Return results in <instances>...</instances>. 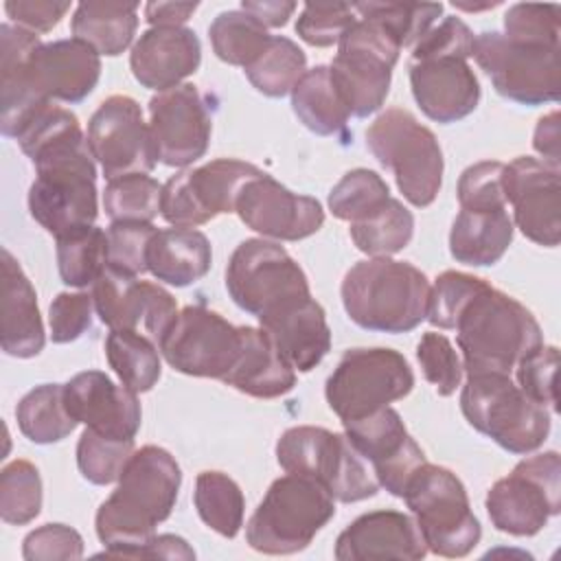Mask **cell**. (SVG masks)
<instances>
[{"label":"cell","instance_id":"1","mask_svg":"<svg viewBox=\"0 0 561 561\" xmlns=\"http://www.w3.org/2000/svg\"><path fill=\"white\" fill-rule=\"evenodd\" d=\"M182 471L175 458L158 447L136 449L118 478V486L99 506L94 526L105 557H131L156 535L180 493Z\"/></svg>","mask_w":561,"mask_h":561},{"label":"cell","instance_id":"2","mask_svg":"<svg viewBox=\"0 0 561 561\" xmlns=\"http://www.w3.org/2000/svg\"><path fill=\"white\" fill-rule=\"evenodd\" d=\"M454 331L467 377L511 375L524 355L543 344L530 309L489 283L462 307Z\"/></svg>","mask_w":561,"mask_h":561},{"label":"cell","instance_id":"3","mask_svg":"<svg viewBox=\"0 0 561 561\" xmlns=\"http://www.w3.org/2000/svg\"><path fill=\"white\" fill-rule=\"evenodd\" d=\"M346 316L366 331L408 333L427 316L430 280L405 261L375 256L355 263L340 287Z\"/></svg>","mask_w":561,"mask_h":561},{"label":"cell","instance_id":"4","mask_svg":"<svg viewBox=\"0 0 561 561\" xmlns=\"http://www.w3.org/2000/svg\"><path fill=\"white\" fill-rule=\"evenodd\" d=\"M335 500L311 478L285 473L265 491L245 524V541L263 554H294L333 519Z\"/></svg>","mask_w":561,"mask_h":561},{"label":"cell","instance_id":"5","mask_svg":"<svg viewBox=\"0 0 561 561\" xmlns=\"http://www.w3.org/2000/svg\"><path fill=\"white\" fill-rule=\"evenodd\" d=\"M467 423L502 449L526 456L543 445L550 434L552 412L533 401L511 375H471L460 392Z\"/></svg>","mask_w":561,"mask_h":561},{"label":"cell","instance_id":"6","mask_svg":"<svg viewBox=\"0 0 561 561\" xmlns=\"http://www.w3.org/2000/svg\"><path fill=\"white\" fill-rule=\"evenodd\" d=\"M366 147L388 169L403 197L416 206H430L443 184V149L434 131L403 107H388L366 129Z\"/></svg>","mask_w":561,"mask_h":561},{"label":"cell","instance_id":"7","mask_svg":"<svg viewBox=\"0 0 561 561\" xmlns=\"http://www.w3.org/2000/svg\"><path fill=\"white\" fill-rule=\"evenodd\" d=\"M276 460L285 473H298L322 484L333 500L353 504L379 491L375 473L353 449L346 434L316 425H296L280 434Z\"/></svg>","mask_w":561,"mask_h":561},{"label":"cell","instance_id":"8","mask_svg":"<svg viewBox=\"0 0 561 561\" xmlns=\"http://www.w3.org/2000/svg\"><path fill=\"white\" fill-rule=\"evenodd\" d=\"M403 500L430 552L458 559L478 546L480 522L471 511L465 484L451 469L423 462L410 478Z\"/></svg>","mask_w":561,"mask_h":561},{"label":"cell","instance_id":"9","mask_svg":"<svg viewBox=\"0 0 561 561\" xmlns=\"http://www.w3.org/2000/svg\"><path fill=\"white\" fill-rule=\"evenodd\" d=\"M399 53L397 39L375 20L357 18L342 35L329 70L351 116L366 118L381 110Z\"/></svg>","mask_w":561,"mask_h":561},{"label":"cell","instance_id":"10","mask_svg":"<svg viewBox=\"0 0 561 561\" xmlns=\"http://www.w3.org/2000/svg\"><path fill=\"white\" fill-rule=\"evenodd\" d=\"M414 373L394 348H351L327 379L324 397L340 421H355L408 397Z\"/></svg>","mask_w":561,"mask_h":561},{"label":"cell","instance_id":"11","mask_svg":"<svg viewBox=\"0 0 561 561\" xmlns=\"http://www.w3.org/2000/svg\"><path fill=\"white\" fill-rule=\"evenodd\" d=\"M559 50L561 46L515 42L500 31H484L473 42V57L495 92L528 107L559 101Z\"/></svg>","mask_w":561,"mask_h":561},{"label":"cell","instance_id":"12","mask_svg":"<svg viewBox=\"0 0 561 561\" xmlns=\"http://www.w3.org/2000/svg\"><path fill=\"white\" fill-rule=\"evenodd\" d=\"M484 506L500 533L515 537L537 535L561 511V460L543 451L519 460L486 493Z\"/></svg>","mask_w":561,"mask_h":561},{"label":"cell","instance_id":"13","mask_svg":"<svg viewBox=\"0 0 561 561\" xmlns=\"http://www.w3.org/2000/svg\"><path fill=\"white\" fill-rule=\"evenodd\" d=\"M226 289L239 309L256 318L311 296L305 270L267 239H245L234 248L226 267Z\"/></svg>","mask_w":561,"mask_h":561},{"label":"cell","instance_id":"14","mask_svg":"<svg viewBox=\"0 0 561 561\" xmlns=\"http://www.w3.org/2000/svg\"><path fill=\"white\" fill-rule=\"evenodd\" d=\"M259 167L237 158H217L182 169L162 184L160 215L178 228H197L217 215L234 213L241 188L263 175Z\"/></svg>","mask_w":561,"mask_h":561},{"label":"cell","instance_id":"15","mask_svg":"<svg viewBox=\"0 0 561 561\" xmlns=\"http://www.w3.org/2000/svg\"><path fill=\"white\" fill-rule=\"evenodd\" d=\"M241 351V327L204 307H184L160 344L167 364L188 377L224 381Z\"/></svg>","mask_w":561,"mask_h":561},{"label":"cell","instance_id":"16","mask_svg":"<svg viewBox=\"0 0 561 561\" xmlns=\"http://www.w3.org/2000/svg\"><path fill=\"white\" fill-rule=\"evenodd\" d=\"M85 138L107 180L149 173L158 162L149 123H145L138 101L127 94H112L96 107Z\"/></svg>","mask_w":561,"mask_h":561},{"label":"cell","instance_id":"17","mask_svg":"<svg viewBox=\"0 0 561 561\" xmlns=\"http://www.w3.org/2000/svg\"><path fill=\"white\" fill-rule=\"evenodd\" d=\"M96 316L110 331H134L158 348L178 318L175 298L151 280L107 267L92 285Z\"/></svg>","mask_w":561,"mask_h":561},{"label":"cell","instance_id":"18","mask_svg":"<svg viewBox=\"0 0 561 561\" xmlns=\"http://www.w3.org/2000/svg\"><path fill=\"white\" fill-rule=\"evenodd\" d=\"M149 129L158 160L167 167L186 169L204 158L213 116L202 92L193 83H180L151 96Z\"/></svg>","mask_w":561,"mask_h":561},{"label":"cell","instance_id":"19","mask_svg":"<svg viewBox=\"0 0 561 561\" xmlns=\"http://www.w3.org/2000/svg\"><path fill=\"white\" fill-rule=\"evenodd\" d=\"M342 425L353 449L370 462L379 486L394 497H403L410 478L427 460L419 443L408 434L401 414L386 405Z\"/></svg>","mask_w":561,"mask_h":561},{"label":"cell","instance_id":"20","mask_svg":"<svg viewBox=\"0 0 561 561\" xmlns=\"http://www.w3.org/2000/svg\"><path fill=\"white\" fill-rule=\"evenodd\" d=\"M559 167L533 156H519L504 164V197L513 208V221L537 245L557 248L561 237Z\"/></svg>","mask_w":561,"mask_h":561},{"label":"cell","instance_id":"21","mask_svg":"<svg viewBox=\"0 0 561 561\" xmlns=\"http://www.w3.org/2000/svg\"><path fill=\"white\" fill-rule=\"evenodd\" d=\"M234 213L250 230L276 241L307 239L324 224V210L316 197L298 195L267 173L241 188Z\"/></svg>","mask_w":561,"mask_h":561},{"label":"cell","instance_id":"22","mask_svg":"<svg viewBox=\"0 0 561 561\" xmlns=\"http://www.w3.org/2000/svg\"><path fill=\"white\" fill-rule=\"evenodd\" d=\"M64 399L77 423L103 436L136 438L140 430L142 410L136 392L114 383L103 370L77 373L64 383Z\"/></svg>","mask_w":561,"mask_h":561},{"label":"cell","instance_id":"23","mask_svg":"<svg viewBox=\"0 0 561 561\" xmlns=\"http://www.w3.org/2000/svg\"><path fill=\"white\" fill-rule=\"evenodd\" d=\"M412 96L421 112L443 125L462 121L480 103V83L462 57L410 59Z\"/></svg>","mask_w":561,"mask_h":561},{"label":"cell","instance_id":"24","mask_svg":"<svg viewBox=\"0 0 561 561\" xmlns=\"http://www.w3.org/2000/svg\"><path fill=\"white\" fill-rule=\"evenodd\" d=\"M427 552V543L412 515L381 508L353 519L337 535L333 557L337 561H419Z\"/></svg>","mask_w":561,"mask_h":561},{"label":"cell","instance_id":"25","mask_svg":"<svg viewBox=\"0 0 561 561\" xmlns=\"http://www.w3.org/2000/svg\"><path fill=\"white\" fill-rule=\"evenodd\" d=\"M199 64V37L186 26H151L136 39L129 55L134 79L156 92L180 85Z\"/></svg>","mask_w":561,"mask_h":561},{"label":"cell","instance_id":"26","mask_svg":"<svg viewBox=\"0 0 561 561\" xmlns=\"http://www.w3.org/2000/svg\"><path fill=\"white\" fill-rule=\"evenodd\" d=\"M256 320L272 337L285 362L298 373H309L331 351L327 313L311 296L294 300Z\"/></svg>","mask_w":561,"mask_h":561},{"label":"cell","instance_id":"27","mask_svg":"<svg viewBox=\"0 0 561 561\" xmlns=\"http://www.w3.org/2000/svg\"><path fill=\"white\" fill-rule=\"evenodd\" d=\"M2 351L18 359H31L46 344L37 294L18 259L2 248Z\"/></svg>","mask_w":561,"mask_h":561},{"label":"cell","instance_id":"28","mask_svg":"<svg viewBox=\"0 0 561 561\" xmlns=\"http://www.w3.org/2000/svg\"><path fill=\"white\" fill-rule=\"evenodd\" d=\"M224 383L248 397L276 399L296 386V370L261 327H241V351Z\"/></svg>","mask_w":561,"mask_h":561},{"label":"cell","instance_id":"29","mask_svg":"<svg viewBox=\"0 0 561 561\" xmlns=\"http://www.w3.org/2000/svg\"><path fill=\"white\" fill-rule=\"evenodd\" d=\"M210 263V241L197 228L173 226L158 230L147 250V272L173 287H188L204 278Z\"/></svg>","mask_w":561,"mask_h":561},{"label":"cell","instance_id":"30","mask_svg":"<svg viewBox=\"0 0 561 561\" xmlns=\"http://www.w3.org/2000/svg\"><path fill=\"white\" fill-rule=\"evenodd\" d=\"M513 219L502 210H462L449 230V252L458 263L495 265L513 241Z\"/></svg>","mask_w":561,"mask_h":561},{"label":"cell","instance_id":"31","mask_svg":"<svg viewBox=\"0 0 561 561\" xmlns=\"http://www.w3.org/2000/svg\"><path fill=\"white\" fill-rule=\"evenodd\" d=\"M138 28V2H79L70 31L99 55L116 57L129 48Z\"/></svg>","mask_w":561,"mask_h":561},{"label":"cell","instance_id":"32","mask_svg":"<svg viewBox=\"0 0 561 561\" xmlns=\"http://www.w3.org/2000/svg\"><path fill=\"white\" fill-rule=\"evenodd\" d=\"M291 110L298 121L318 136L340 134L351 118L331 79L329 66H316L300 77L291 90Z\"/></svg>","mask_w":561,"mask_h":561},{"label":"cell","instance_id":"33","mask_svg":"<svg viewBox=\"0 0 561 561\" xmlns=\"http://www.w3.org/2000/svg\"><path fill=\"white\" fill-rule=\"evenodd\" d=\"M15 419L20 432L37 445L59 443L79 425L66 408L64 383H42L28 390L15 408Z\"/></svg>","mask_w":561,"mask_h":561},{"label":"cell","instance_id":"34","mask_svg":"<svg viewBox=\"0 0 561 561\" xmlns=\"http://www.w3.org/2000/svg\"><path fill=\"white\" fill-rule=\"evenodd\" d=\"M348 234L355 248L370 259L392 256L412 241L414 215L397 197H388L377 210L348 224Z\"/></svg>","mask_w":561,"mask_h":561},{"label":"cell","instance_id":"35","mask_svg":"<svg viewBox=\"0 0 561 561\" xmlns=\"http://www.w3.org/2000/svg\"><path fill=\"white\" fill-rule=\"evenodd\" d=\"M248 81L265 96L280 99L294 90L307 72L305 50L285 35H270L259 57L243 68Z\"/></svg>","mask_w":561,"mask_h":561},{"label":"cell","instance_id":"36","mask_svg":"<svg viewBox=\"0 0 561 561\" xmlns=\"http://www.w3.org/2000/svg\"><path fill=\"white\" fill-rule=\"evenodd\" d=\"M105 357L121 383L136 394L149 392L162 375L160 348L149 337L134 331H110Z\"/></svg>","mask_w":561,"mask_h":561},{"label":"cell","instance_id":"37","mask_svg":"<svg viewBox=\"0 0 561 561\" xmlns=\"http://www.w3.org/2000/svg\"><path fill=\"white\" fill-rule=\"evenodd\" d=\"M57 241V267L68 287H92L107 270V234L99 226L70 230Z\"/></svg>","mask_w":561,"mask_h":561},{"label":"cell","instance_id":"38","mask_svg":"<svg viewBox=\"0 0 561 561\" xmlns=\"http://www.w3.org/2000/svg\"><path fill=\"white\" fill-rule=\"evenodd\" d=\"M193 502L199 519L221 537H237L243 526L245 500L241 486L221 471H202L195 480Z\"/></svg>","mask_w":561,"mask_h":561},{"label":"cell","instance_id":"39","mask_svg":"<svg viewBox=\"0 0 561 561\" xmlns=\"http://www.w3.org/2000/svg\"><path fill=\"white\" fill-rule=\"evenodd\" d=\"M208 37L215 55L230 66H250L265 48L267 28L243 9L221 11L208 26Z\"/></svg>","mask_w":561,"mask_h":561},{"label":"cell","instance_id":"40","mask_svg":"<svg viewBox=\"0 0 561 561\" xmlns=\"http://www.w3.org/2000/svg\"><path fill=\"white\" fill-rule=\"evenodd\" d=\"M353 9L357 18L381 24L401 48H412L443 13L440 2H355Z\"/></svg>","mask_w":561,"mask_h":561},{"label":"cell","instance_id":"41","mask_svg":"<svg viewBox=\"0 0 561 561\" xmlns=\"http://www.w3.org/2000/svg\"><path fill=\"white\" fill-rule=\"evenodd\" d=\"M162 184L147 173L107 180L103 208L112 221H151L160 213Z\"/></svg>","mask_w":561,"mask_h":561},{"label":"cell","instance_id":"42","mask_svg":"<svg viewBox=\"0 0 561 561\" xmlns=\"http://www.w3.org/2000/svg\"><path fill=\"white\" fill-rule=\"evenodd\" d=\"M134 451V438H112L85 427L77 443V467L88 482L105 486L118 482Z\"/></svg>","mask_w":561,"mask_h":561},{"label":"cell","instance_id":"43","mask_svg":"<svg viewBox=\"0 0 561 561\" xmlns=\"http://www.w3.org/2000/svg\"><path fill=\"white\" fill-rule=\"evenodd\" d=\"M42 511V478L33 462L13 460L0 473V517L4 524H31Z\"/></svg>","mask_w":561,"mask_h":561},{"label":"cell","instance_id":"44","mask_svg":"<svg viewBox=\"0 0 561 561\" xmlns=\"http://www.w3.org/2000/svg\"><path fill=\"white\" fill-rule=\"evenodd\" d=\"M390 197L388 182L370 169H353L329 193V210L342 221H359Z\"/></svg>","mask_w":561,"mask_h":561},{"label":"cell","instance_id":"45","mask_svg":"<svg viewBox=\"0 0 561 561\" xmlns=\"http://www.w3.org/2000/svg\"><path fill=\"white\" fill-rule=\"evenodd\" d=\"M158 228L151 221H112L107 234V267L129 276L147 272V250Z\"/></svg>","mask_w":561,"mask_h":561},{"label":"cell","instance_id":"46","mask_svg":"<svg viewBox=\"0 0 561 561\" xmlns=\"http://www.w3.org/2000/svg\"><path fill=\"white\" fill-rule=\"evenodd\" d=\"M484 278L447 270L436 276L434 287H430V302L425 320L438 329H454L462 307L484 287Z\"/></svg>","mask_w":561,"mask_h":561},{"label":"cell","instance_id":"47","mask_svg":"<svg viewBox=\"0 0 561 561\" xmlns=\"http://www.w3.org/2000/svg\"><path fill=\"white\" fill-rule=\"evenodd\" d=\"M504 35L515 42L559 46L561 7L517 2L504 13Z\"/></svg>","mask_w":561,"mask_h":561},{"label":"cell","instance_id":"48","mask_svg":"<svg viewBox=\"0 0 561 561\" xmlns=\"http://www.w3.org/2000/svg\"><path fill=\"white\" fill-rule=\"evenodd\" d=\"M357 20L353 4L346 2H307L296 20L298 37L316 48L333 46Z\"/></svg>","mask_w":561,"mask_h":561},{"label":"cell","instance_id":"49","mask_svg":"<svg viewBox=\"0 0 561 561\" xmlns=\"http://www.w3.org/2000/svg\"><path fill=\"white\" fill-rule=\"evenodd\" d=\"M416 359L425 379L436 388L440 397H449L460 388L465 368L447 335L436 331L423 333L416 344Z\"/></svg>","mask_w":561,"mask_h":561},{"label":"cell","instance_id":"50","mask_svg":"<svg viewBox=\"0 0 561 561\" xmlns=\"http://www.w3.org/2000/svg\"><path fill=\"white\" fill-rule=\"evenodd\" d=\"M504 162L482 160L467 167L458 180V202L462 210H502L504 197Z\"/></svg>","mask_w":561,"mask_h":561},{"label":"cell","instance_id":"51","mask_svg":"<svg viewBox=\"0 0 561 561\" xmlns=\"http://www.w3.org/2000/svg\"><path fill=\"white\" fill-rule=\"evenodd\" d=\"M557 366H559V348L541 344L528 355H524L513 368L517 377V386L533 401L548 408L550 412L557 410V394H554Z\"/></svg>","mask_w":561,"mask_h":561},{"label":"cell","instance_id":"52","mask_svg":"<svg viewBox=\"0 0 561 561\" xmlns=\"http://www.w3.org/2000/svg\"><path fill=\"white\" fill-rule=\"evenodd\" d=\"M94 311V298L88 291L57 294L48 309L50 340L55 344H68L79 340L92 327Z\"/></svg>","mask_w":561,"mask_h":561},{"label":"cell","instance_id":"53","mask_svg":"<svg viewBox=\"0 0 561 561\" xmlns=\"http://www.w3.org/2000/svg\"><path fill=\"white\" fill-rule=\"evenodd\" d=\"M473 31L456 15L443 18L414 46L410 59L425 57H473Z\"/></svg>","mask_w":561,"mask_h":561},{"label":"cell","instance_id":"54","mask_svg":"<svg viewBox=\"0 0 561 561\" xmlns=\"http://www.w3.org/2000/svg\"><path fill=\"white\" fill-rule=\"evenodd\" d=\"M26 561H68L83 557L81 535L66 524H44L24 537Z\"/></svg>","mask_w":561,"mask_h":561},{"label":"cell","instance_id":"55","mask_svg":"<svg viewBox=\"0 0 561 561\" xmlns=\"http://www.w3.org/2000/svg\"><path fill=\"white\" fill-rule=\"evenodd\" d=\"M70 11V2L55 0H9L4 2V13L11 24L22 26L31 33L53 31L61 18Z\"/></svg>","mask_w":561,"mask_h":561},{"label":"cell","instance_id":"56","mask_svg":"<svg viewBox=\"0 0 561 561\" xmlns=\"http://www.w3.org/2000/svg\"><path fill=\"white\" fill-rule=\"evenodd\" d=\"M533 147L541 156L543 162L559 167L561 164V149H559V112H550L539 118L535 134H533Z\"/></svg>","mask_w":561,"mask_h":561},{"label":"cell","instance_id":"57","mask_svg":"<svg viewBox=\"0 0 561 561\" xmlns=\"http://www.w3.org/2000/svg\"><path fill=\"white\" fill-rule=\"evenodd\" d=\"M241 9L250 15H254L265 28H278L285 26L291 13L296 11V2H285V0H243Z\"/></svg>","mask_w":561,"mask_h":561},{"label":"cell","instance_id":"58","mask_svg":"<svg viewBox=\"0 0 561 561\" xmlns=\"http://www.w3.org/2000/svg\"><path fill=\"white\" fill-rule=\"evenodd\" d=\"M197 11V2H147L145 20L151 26H182Z\"/></svg>","mask_w":561,"mask_h":561},{"label":"cell","instance_id":"59","mask_svg":"<svg viewBox=\"0 0 561 561\" xmlns=\"http://www.w3.org/2000/svg\"><path fill=\"white\" fill-rule=\"evenodd\" d=\"M138 557H151V559H195V550L186 543V539L178 535H153L138 552Z\"/></svg>","mask_w":561,"mask_h":561},{"label":"cell","instance_id":"60","mask_svg":"<svg viewBox=\"0 0 561 561\" xmlns=\"http://www.w3.org/2000/svg\"><path fill=\"white\" fill-rule=\"evenodd\" d=\"M500 2L495 0V2H484V4H462V2H454V7H458V9H465V11H480V9H493V7H497Z\"/></svg>","mask_w":561,"mask_h":561}]
</instances>
